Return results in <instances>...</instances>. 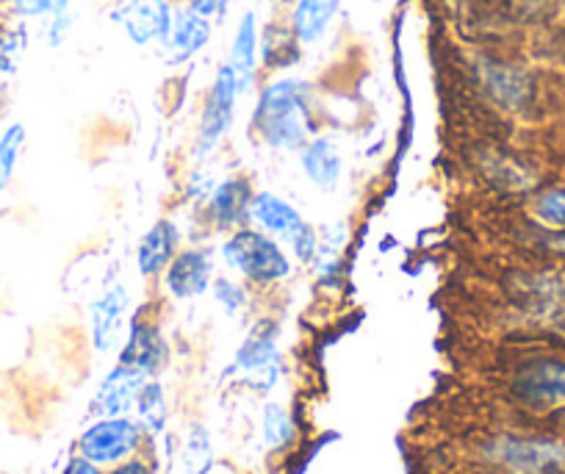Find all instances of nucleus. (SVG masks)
<instances>
[{
    "instance_id": "nucleus-1",
    "label": "nucleus",
    "mask_w": 565,
    "mask_h": 474,
    "mask_svg": "<svg viewBox=\"0 0 565 474\" xmlns=\"http://www.w3.org/2000/svg\"><path fill=\"white\" fill-rule=\"evenodd\" d=\"M249 125L260 145L280 152H300L317 134L311 86L300 78H277L266 84Z\"/></svg>"
},
{
    "instance_id": "nucleus-2",
    "label": "nucleus",
    "mask_w": 565,
    "mask_h": 474,
    "mask_svg": "<svg viewBox=\"0 0 565 474\" xmlns=\"http://www.w3.org/2000/svg\"><path fill=\"white\" fill-rule=\"evenodd\" d=\"M220 255L227 270L236 272L242 281L253 283V286H277V283L289 281L295 272L289 250H282L275 236L255 225H244L227 233Z\"/></svg>"
},
{
    "instance_id": "nucleus-3",
    "label": "nucleus",
    "mask_w": 565,
    "mask_h": 474,
    "mask_svg": "<svg viewBox=\"0 0 565 474\" xmlns=\"http://www.w3.org/2000/svg\"><path fill=\"white\" fill-rule=\"evenodd\" d=\"M249 225L260 228L264 233L275 236L277 242L286 244L297 261L313 264L319 253V233L313 231L311 222L291 206L289 200L277 192H255L253 206H249Z\"/></svg>"
},
{
    "instance_id": "nucleus-4",
    "label": "nucleus",
    "mask_w": 565,
    "mask_h": 474,
    "mask_svg": "<svg viewBox=\"0 0 565 474\" xmlns=\"http://www.w3.org/2000/svg\"><path fill=\"white\" fill-rule=\"evenodd\" d=\"M508 292L532 323L565 336V270L515 272L508 277Z\"/></svg>"
},
{
    "instance_id": "nucleus-5",
    "label": "nucleus",
    "mask_w": 565,
    "mask_h": 474,
    "mask_svg": "<svg viewBox=\"0 0 565 474\" xmlns=\"http://www.w3.org/2000/svg\"><path fill=\"white\" fill-rule=\"evenodd\" d=\"M277 339H280V323L264 316L249 328L247 339L242 341L233 358V369L242 375V383L258 394L271 391L280 380L282 356Z\"/></svg>"
},
{
    "instance_id": "nucleus-6",
    "label": "nucleus",
    "mask_w": 565,
    "mask_h": 474,
    "mask_svg": "<svg viewBox=\"0 0 565 474\" xmlns=\"http://www.w3.org/2000/svg\"><path fill=\"white\" fill-rule=\"evenodd\" d=\"M486 457L513 474H565V441L543 435H497Z\"/></svg>"
},
{
    "instance_id": "nucleus-7",
    "label": "nucleus",
    "mask_w": 565,
    "mask_h": 474,
    "mask_svg": "<svg viewBox=\"0 0 565 474\" xmlns=\"http://www.w3.org/2000/svg\"><path fill=\"white\" fill-rule=\"evenodd\" d=\"M510 397L530 411H554L565 405V361L535 358L515 369Z\"/></svg>"
},
{
    "instance_id": "nucleus-8",
    "label": "nucleus",
    "mask_w": 565,
    "mask_h": 474,
    "mask_svg": "<svg viewBox=\"0 0 565 474\" xmlns=\"http://www.w3.org/2000/svg\"><path fill=\"white\" fill-rule=\"evenodd\" d=\"M238 84L233 70L220 67L214 84H211L209 95H205L203 112H200V125H198V139H194V156L205 158L222 145V139L231 130L233 117H236V101H238Z\"/></svg>"
},
{
    "instance_id": "nucleus-9",
    "label": "nucleus",
    "mask_w": 565,
    "mask_h": 474,
    "mask_svg": "<svg viewBox=\"0 0 565 474\" xmlns=\"http://www.w3.org/2000/svg\"><path fill=\"white\" fill-rule=\"evenodd\" d=\"M145 430L130 417H100L78 439V455L97 466H114L141 446Z\"/></svg>"
},
{
    "instance_id": "nucleus-10",
    "label": "nucleus",
    "mask_w": 565,
    "mask_h": 474,
    "mask_svg": "<svg viewBox=\"0 0 565 474\" xmlns=\"http://www.w3.org/2000/svg\"><path fill=\"white\" fill-rule=\"evenodd\" d=\"M172 14L170 0H117L111 9L114 23L139 48L164 40Z\"/></svg>"
},
{
    "instance_id": "nucleus-11",
    "label": "nucleus",
    "mask_w": 565,
    "mask_h": 474,
    "mask_svg": "<svg viewBox=\"0 0 565 474\" xmlns=\"http://www.w3.org/2000/svg\"><path fill=\"white\" fill-rule=\"evenodd\" d=\"M164 292L172 299H194L211 288L216 277V261L211 247L178 250L164 270Z\"/></svg>"
},
{
    "instance_id": "nucleus-12",
    "label": "nucleus",
    "mask_w": 565,
    "mask_h": 474,
    "mask_svg": "<svg viewBox=\"0 0 565 474\" xmlns=\"http://www.w3.org/2000/svg\"><path fill=\"white\" fill-rule=\"evenodd\" d=\"M255 189L247 176H231L214 187L203 206V217L214 231L233 233L249 225V206H253Z\"/></svg>"
},
{
    "instance_id": "nucleus-13",
    "label": "nucleus",
    "mask_w": 565,
    "mask_h": 474,
    "mask_svg": "<svg viewBox=\"0 0 565 474\" xmlns=\"http://www.w3.org/2000/svg\"><path fill=\"white\" fill-rule=\"evenodd\" d=\"M119 364L139 369L148 378H156L170 364V345H167L164 334H161L153 319L134 316L128 339H125L122 352H119Z\"/></svg>"
},
{
    "instance_id": "nucleus-14",
    "label": "nucleus",
    "mask_w": 565,
    "mask_h": 474,
    "mask_svg": "<svg viewBox=\"0 0 565 474\" xmlns=\"http://www.w3.org/2000/svg\"><path fill=\"white\" fill-rule=\"evenodd\" d=\"M477 75H480V84L486 89V95L497 106H502L504 112H526L532 106V101H535V84H532V78L524 70L513 67V64L482 62Z\"/></svg>"
},
{
    "instance_id": "nucleus-15",
    "label": "nucleus",
    "mask_w": 565,
    "mask_h": 474,
    "mask_svg": "<svg viewBox=\"0 0 565 474\" xmlns=\"http://www.w3.org/2000/svg\"><path fill=\"white\" fill-rule=\"evenodd\" d=\"M211 40V20L200 18L192 9H178L172 14V23L167 29L161 45V56L167 64L178 67V64H186L209 45Z\"/></svg>"
},
{
    "instance_id": "nucleus-16",
    "label": "nucleus",
    "mask_w": 565,
    "mask_h": 474,
    "mask_svg": "<svg viewBox=\"0 0 565 474\" xmlns=\"http://www.w3.org/2000/svg\"><path fill=\"white\" fill-rule=\"evenodd\" d=\"M148 380V375L139 372V369L117 364V367L103 378V383L97 386L92 411H95L97 417H128L136 405V397H139V391L145 389Z\"/></svg>"
},
{
    "instance_id": "nucleus-17",
    "label": "nucleus",
    "mask_w": 565,
    "mask_h": 474,
    "mask_svg": "<svg viewBox=\"0 0 565 474\" xmlns=\"http://www.w3.org/2000/svg\"><path fill=\"white\" fill-rule=\"evenodd\" d=\"M181 250V228L170 217H161L136 244V270L141 277H161Z\"/></svg>"
},
{
    "instance_id": "nucleus-18",
    "label": "nucleus",
    "mask_w": 565,
    "mask_h": 474,
    "mask_svg": "<svg viewBox=\"0 0 565 474\" xmlns=\"http://www.w3.org/2000/svg\"><path fill=\"white\" fill-rule=\"evenodd\" d=\"M300 170L313 189L330 194L344 176V156L330 136H311L300 150Z\"/></svg>"
},
{
    "instance_id": "nucleus-19",
    "label": "nucleus",
    "mask_w": 565,
    "mask_h": 474,
    "mask_svg": "<svg viewBox=\"0 0 565 474\" xmlns=\"http://www.w3.org/2000/svg\"><path fill=\"white\" fill-rule=\"evenodd\" d=\"M130 308V288L125 283H111L100 297L92 303L89 325H92V345L97 352L111 350L114 339L125 323V314Z\"/></svg>"
},
{
    "instance_id": "nucleus-20",
    "label": "nucleus",
    "mask_w": 565,
    "mask_h": 474,
    "mask_svg": "<svg viewBox=\"0 0 565 474\" xmlns=\"http://www.w3.org/2000/svg\"><path fill=\"white\" fill-rule=\"evenodd\" d=\"M227 67L236 75L238 92H247L255 81V67H258V25H255V14L247 12L238 23L236 34L231 42V56H227Z\"/></svg>"
},
{
    "instance_id": "nucleus-21",
    "label": "nucleus",
    "mask_w": 565,
    "mask_h": 474,
    "mask_svg": "<svg viewBox=\"0 0 565 474\" xmlns=\"http://www.w3.org/2000/svg\"><path fill=\"white\" fill-rule=\"evenodd\" d=\"M341 0H297L291 9V31L302 45H313L324 36L333 18L339 14Z\"/></svg>"
},
{
    "instance_id": "nucleus-22",
    "label": "nucleus",
    "mask_w": 565,
    "mask_h": 474,
    "mask_svg": "<svg viewBox=\"0 0 565 474\" xmlns=\"http://www.w3.org/2000/svg\"><path fill=\"white\" fill-rule=\"evenodd\" d=\"M480 170L493 187L508 189V192H524V189L535 187V172L510 152L488 150L480 161Z\"/></svg>"
},
{
    "instance_id": "nucleus-23",
    "label": "nucleus",
    "mask_w": 565,
    "mask_h": 474,
    "mask_svg": "<svg viewBox=\"0 0 565 474\" xmlns=\"http://www.w3.org/2000/svg\"><path fill=\"white\" fill-rule=\"evenodd\" d=\"M136 422L141 424L145 435L148 439H156V435L164 433L167 428V419H170V405H167V394H164V386L159 380L150 378L145 383V389L139 391L136 397Z\"/></svg>"
},
{
    "instance_id": "nucleus-24",
    "label": "nucleus",
    "mask_w": 565,
    "mask_h": 474,
    "mask_svg": "<svg viewBox=\"0 0 565 474\" xmlns=\"http://www.w3.org/2000/svg\"><path fill=\"white\" fill-rule=\"evenodd\" d=\"M300 45L291 25H269L260 36V62L269 70H286L300 62Z\"/></svg>"
},
{
    "instance_id": "nucleus-25",
    "label": "nucleus",
    "mask_w": 565,
    "mask_h": 474,
    "mask_svg": "<svg viewBox=\"0 0 565 474\" xmlns=\"http://www.w3.org/2000/svg\"><path fill=\"white\" fill-rule=\"evenodd\" d=\"M260 433L269 450H286L295 441V422L289 408L280 402H266L260 411Z\"/></svg>"
},
{
    "instance_id": "nucleus-26",
    "label": "nucleus",
    "mask_w": 565,
    "mask_h": 474,
    "mask_svg": "<svg viewBox=\"0 0 565 474\" xmlns=\"http://www.w3.org/2000/svg\"><path fill=\"white\" fill-rule=\"evenodd\" d=\"M181 461L186 474H209L214 468V444H211V433L203 424H192L189 428Z\"/></svg>"
},
{
    "instance_id": "nucleus-27",
    "label": "nucleus",
    "mask_w": 565,
    "mask_h": 474,
    "mask_svg": "<svg viewBox=\"0 0 565 474\" xmlns=\"http://www.w3.org/2000/svg\"><path fill=\"white\" fill-rule=\"evenodd\" d=\"M530 214L543 231H563L565 228V187H548L535 194Z\"/></svg>"
},
{
    "instance_id": "nucleus-28",
    "label": "nucleus",
    "mask_w": 565,
    "mask_h": 474,
    "mask_svg": "<svg viewBox=\"0 0 565 474\" xmlns=\"http://www.w3.org/2000/svg\"><path fill=\"white\" fill-rule=\"evenodd\" d=\"M23 147H25V125L12 123L3 134H0V192L9 187V181H12Z\"/></svg>"
},
{
    "instance_id": "nucleus-29",
    "label": "nucleus",
    "mask_w": 565,
    "mask_h": 474,
    "mask_svg": "<svg viewBox=\"0 0 565 474\" xmlns=\"http://www.w3.org/2000/svg\"><path fill=\"white\" fill-rule=\"evenodd\" d=\"M211 294H214V303L220 305L227 316L244 314L249 305V294L247 288H244L242 277L216 275L214 283H211Z\"/></svg>"
},
{
    "instance_id": "nucleus-30",
    "label": "nucleus",
    "mask_w": 565,
    "mask_h": 474,
    "mask_svg": "<svg viewBox=\"0 0 565 474\" xmlns=\"http://www.w3.org/2000/svg\"><path fill=\"white\" fill-rule=\"evenodd\" d=\"M25 34L23 31H7L0 34V73H14L23 59Z\"/></svg>"
},
{
    "instance_id": "nucleus-31",
    "label": "nucleus",
    "mask_w": 565,
    "mask_h": 474,
    "mask_svg": "<svg viewBox=\"0 0 565 474\" xmlns=\"http://www.w3.org/2000/svg\"><path fill=\"white\" fill-rule=\"evenodd\" d=\"M67 7L70 0H14V9L23 18H56V14H67Z\"/></svg>"
},
{
    "instance_id": "nucleus-32",
    "label": "nucleus",
    "mask_w": 565,
    "mask_h": 474,
    "mask_svg": "<svg viewBox=\"0 0 565 474\" xmlns=\"http://www.w3.org/2000/svg\"><path fill=\"white\" fill-rule=\"evenodd\" d=\"M186 9H192L200 18L222 20L227 12V0H186Z\"/></svg>"
},
{
    "instance_id": "nucleus-33",
    "label": "nucleus",
    "mask_w": 565,
    "mask_h": 474,
    "mask_svg": "<svg viewBox=\"0 0 565 474\" xmlns=\"http://www.w3.org/2000/svg\"><path fill=\"white\" fill-rule=\"evenodd\" d=\"M108 474H156L153 466L148 461H141V457H125V461L114 463V468Z\"/></svg>"
},
{
    "instance_id": "nucleus-34",
    "label": "nucleus",
    "mask_w": 565,
    "mask_h": 474,
    "mask_svg": "<svg viewBox=\"0 0 565 474\" xmlns=\"http://www.w3.org/2000/svg\"><path fill=\"white\" fill-rule=\"evenodd\" d=\"M62 474H103V468L97 466V463H92L89 457L75 455V457H70L67 466H64Z\"/></svg>"
},
{
    "instance_id": "nucleus-35",
    "label": "nucleus",
    "mask_w": 565,
    "mask_h": 474,
    "mask_svg": "<svg viewBox=\"0 0 565 474\" xmlns=\"http://www.w3.org/2000/svg\"><path fill=\"white\" fill-rule=\"evenodd\" d=\"M541 244L548 250V253L565 255V228L563 231H548L546 236L541 239Z\"/></svg>"
},
{
    "instance_id": "nucleus-36",
    "label": "nucleus",
    "mask_w": 565,
    "mask_h": 474,
    "mask_svg": "<svg viewBox=\"0 0 565 474\" xmlns=\"http://www.w3.org/2000/svg\"><path fill=\"white\" fill-rule=\"evenodd\" d=\"M559 419H563V422H565V411H563V413H559Z\"/></svg>"
}]
</instances>
